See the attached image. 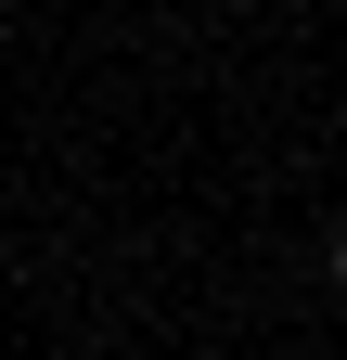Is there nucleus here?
<instances>
[{
	"instance_id": "f257e3e1",
	"label": "nucleus",
	"mask_w": 347,
	"mask_h": 360,
	"mask_svg": "<svg viewBox=\"0 0 347 360\" xmlns=\"http://www.w3.org/2000/svg\"><path fill=\"white\" fill-rule=\"evenodd\" d=\"M334 283H347V232H334Z\"/></svg>"
}]
</instances>
